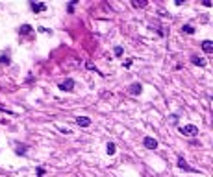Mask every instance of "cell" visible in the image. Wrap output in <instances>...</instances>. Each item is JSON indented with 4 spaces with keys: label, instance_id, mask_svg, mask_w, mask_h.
I'll list each match as a JSON object with an SVG mask.
<instances>
[{
    "label": "cell",
    "instance_id": "cell-6",
    "mask_svg": "<svg viewBox=\"0 0 213 177\" xmlns=\"http://www.w3.org/2000/svg\"><path fill=\"white\" fill-rule=\"evenodd\" d=\"M30 7H32L34 13H41V11L46 9V4H43V2H30Z\"/></svg>",
    "mask_w": 213,
    "mask_h": 177
},
{
    "label": "cell",
    "instance_id": "cell-13",
    "mask_svg": "<svg viewBox=\"0 0 213 177\" xmlns=\"http://www.w3.org/2000/svg\"><path fill=\"white\" fill-rule=\"evenodd\" d=\"M182 33H187V35H193V33H195V28L191 26V24H184V26H182Z\"/></svg>",
    "mask_w": 213,
    "mask_h": 177
},
{
    "label": "cell",
    "instance_id": "cell-9",
    "mask_svg": "<svg viewBox=\"0 0 213 177\" xmlns=\"http://www.w3.org/2000/svg\"><path fill=\"white\" fill-rule=\"evenodd\" d=\"M15 153L17 155H26L28 153V146H26V144H19V146L15 148Z\"/></svg>",
    "mask_w": 213,
    "mask_h": 177
},
{
    "label": "cell",
    "instance_id": "cell-10",
    "mask_svg": "<svg viewBox=\"0 0 213 177\" xmlns=\"http://www.w3.org/2000/svg\"><path fill=\"white\" fill-rule=\"evenodd\" d=\"M32 30H34V28H32L30 24H22V26L19 28V33H20V35H28V33H30Z\"/></svg>",
    "mask_w": 213,
    "mask_h": 177
},
{
    "label": "cell",
    "instance_id": "cell-5",
    "mask_svg": "<svg viewBox=\"0 0 213 177\" xmlns=\"http://www.w3.org/2000/svg\"><path fill=\"white\" fill-rule=\"evenodd\" d=\"M143 146H145L146 149H156V148H158V140H156L154 137H145V138H143Z\"/></svg>",
    "mask_w": 213,
    "mask_h": 177
},
{
    "label": "cell",
    "instance_id": "cell-18",
    "mask_svg": "<svg viewBox=\"0 0 213 177\" xmlns=\"http://www.w3.org/2000/svg\"><path fill=\"white\" fill-rule=\"evenodd\" d=\"M78 4V0H72V2L69 4V13H74V6Z\"/></svg>",
    "mask_w": 213,
    "mask_h": 177
},
{
    "label": "cell",
    "instance_id": "cell-17",
    "mask_svg": "<svg viewBox=\"0 0 213 177\" xmlns=\"http://www.w3.org/2000/svg\"><path fill=\"white\" fill-rule=\"evenodd\" d=\"M132 6H134V7H145V6H146V2H145V0H141V2H137V0H134V2H132Z\"/></svg>",
    "mask_w": 213,
    "mask_h": 177
},
{
    "label": "cell",
    "instance_id": "cell-8",
    "mask_svg": "<svg viewBox=\"0 0 213 177\" xmlns=\"http://www.w3.org/2000/svg\"><path fill=\"white\" fill-rule=\"evenodd\" d=\"M202 50L206 54H211L213 52V42L211 41H202Z\"/></svg>",
    "mask_w": 213,
    "mask_h": 177
},
{
    "label": "cell",
    "instance_id": "cell-15",
    "mask_svg": "<svg viewBox=\"0 0 213 177\" xmlns=\"http://www.w3.org/2000/svg\"><path fill=\"white\" fill-rule=\"evenodd\" d=\"M113 54L117 55V57H121V55L124 54V48H122V46H115V48H113Z\"/></svg>",
    "mask_w": 213,
    "mask_h": 177
},
{
    "label": "cell",
    "instance_id": "cell-19",
    "mask_svg": "<svg viewBox=\"0 0 213 177\" xmlns=\"http://www.w3.org/2000/svg\"><path fill=\"white\" fill-rule=\"evenodd\" d=\"M132 63H134V59H128V61H124V63H122V66H124V68H130Z\"/></svg>",
    "mask_w": 213,
    "mask_h": 177
},
{
    "label": "cell",
    "instance_id": "cell-21",
    "mask_svg": "<svg viewBox=\"0 0 213 177\" xmlns=\"http://www.w3.org/2000/svg\"><path fill=\"white\" fill-rule=\"evenodd\" d=\"M37 175L43 177V175H45V170H43V168H37Z\"/></svg>",
    "mask_w": 213,
    "mask_h": 177
},
{
    "label": "cell",
    "instance_id": "cell-7",
    "mask_svg": "<svg viewBox=\"0 0 213 177\" xmlns=\"http://www.w3.org/2000/svg\"><path fill=\"white\" fill-rule=\"evenodd\" d=\"M76 124H78L80 127H89V126H91V118H89V116H78V118H76Z\"/></svg>",
    "mask_w": 213,
    "mask_h": 177
},
{
    "label": "cell",
    "instance_id": "cell-16",
    "mask_svg": "<svg viewBox=\"0 0 213 177\" xmlns=\"http://www.w3.org/2000/svg\"><path fill=\"white\" fill-rule=\"evenodd\" d=\"M85 66H87L89 70H94V72H97V74H100V70H98V68H97V66H94V65H93L91 61H87V63H85Z\"/></svg>",
    "mask_w": 213,
    "mask_h": 177
},
{
    "label": "cell",
    "instance_id": "cell-12",
    "mask_svg": "<svg viewBox=\"0 0 213 177\" xmlns=\"http://www.w3.org/2000/svg\"><path fill=\"white\" fill-rule=\"evenodd\" d=\"M115 151H117V146H115L113 142H108V144H106V153H108V155H113Z\"/></svg>",
    "mask_w": 213,
    "mask_h": 177
},
{
    "label": "cell",
    "instance_id": "cell-3",
    "mask_svg": "<svg viewBox=\"0 0 213 177\" xmlns=\"http://www.w3.org/2000/svg\"><path fill=\"white\" fill-rule=\"evenodd\" d=\"M176 166L180 170H184V172H189V173H195V172H198L196 168H191V166L187 164V161L184 159V157H178V162H176Z\"/></svg>",
    "mask_w": 213,
    "mask_h": 177
},
{
    "label": "cell",
    "instance_id": "cell-2",
    "mask_svg": "<svg viewBox=\"0 0 213 177\" xmlns=\"http://www.w3.org/2000/svg\"><path fill=\"white\" fill-rule=\"evenodd\" d=\"M74 87H76V81H74L72 77H67L65 81H61V83H59V89H61L63 92H72V91H74Z\"/></svg>",
    "mask_w": 213,
    "mask_h": 177
},
{
    "label": "cell",
    "instance_id": "cell-22",
    "mask_svg": "<svg viewBox=\"0 0 213 177\" xmlns=\"http://www.w3.org/2000/svg\"><path fill=\"white\" fill-rule=\"evenodd\" d=\"M39 31H41V33H50V30H46V28H43V26L39 28Z\"/></svg>",
    "mask_w": 213,
    "mask_h": 177
},
{
    "label": "cell",
    "instance_id": "cell-11",
    "mask_svg": "<svg viewBox=\"0 0 213 177\" xmlns=\"http://www.w3.org/2000/svg\"><path fill=\"white\" fill-rule=\"evenodd\" d=\"M191 61H193V65H198V66H206V59L198 57V55H193V57H191Z\"/></svg>",
    "mask_w": 213,
    "mask_h": 177
},
{
    "label": "cell",
    "instance_id": "cell-1",
    "mask_svg": "<svg viewBox=\"0 0 213 177\" xmlns=\"http://www.w3.org/2000/svg\"><path fill=\"white\" fill-rule=\"evenodd\" d=\"M178 131H180V135H184V137H196V135H198V127H196V126H193V124L182 126Z\"/></svg>",
    "mask_w": 213,
    "mask_h": 177
},
{
    "label": "cell",
    "instance_id": "cell-4",
    "mask_svg": "<svg viewBox=\"0 0 213 177\" xmlns=\"http://www.w3.org/2000/svg\"><path fill=\"white\" fill-rule=\"evenodd\" d=\"M141 92H143V85H141V83H137V81L132 83L130 87H128V94H132V96H139Z\"/></svg>",
    "mask_w": 213,
    "mask_h": 177
},
{
    "label": "cell",
    "instance_id": "cell-14",
    "mask_svg": "<svg viewBox=\"0 0 213 177\" xmlns=\"http://www.w3.org/2000/svg\"><path fill=\"white\" fill-rule=\"evenodd\" d=\"M9 63H11V59H9L8 54H2V55H0V65H9Z\"/></svg>",
    "mask_w": 213,
    "mask_h": 177
},
{
    "label": "cell",
    "instance_id": "cell-20",
    "mask_svg": "<svg viewBox=\"0 0 213 177\" xmlns=\"http://www.w3.org/2000/svg\"><path fill=\"white\" fill-rule=\"evenodd\" d=\"M170 122H172V124H178V115H170Z\"/></svg>",
    "mask_w": 213,
    "mask_h": 177
}]
</instances>
